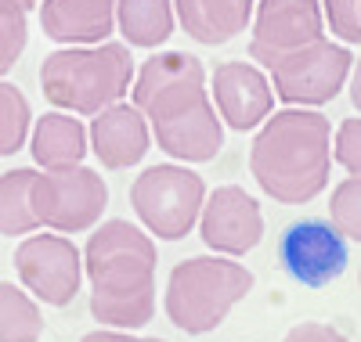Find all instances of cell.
I'll use <instances>...</instances> for the list:
<instances>
[{
  "mask_svg": "<svg viewBox=\"0 0 361 342\" xmlns=\"http://www.w3.org/2000/svg\"><path fill=\"white\" fill-rule=\"evenodd\" d=\"M130 101L145 112L152 141L173 163H214L224 148V122L206 90V65L188 51L148 54L130 83Z\"/></svg>",
  "mask_w": 361,
  "mask_h": 342,
  "instance_id": "6da1fadb",
  "label": "cell"
},
{
  "mask_svg": "<svg viewBox=\"0 0 361 342\" xmlns=\"http://www.w3.org/2000/svg\"><path fill=\"white\" fill-rule=\"evenodd\" d=\"M156 241L130 220L90 227L83 274L90 281V317L102 328L137 331L156 317Z\"/></svg>",
  "mask_w": 361,
  "mask_h": 342,
  "instance_id": "7a4b0ae2",
  "label": "cell"
},
{
  "mask_svg": "<svg viewBox=\"0 0 361 342\" xmlns=\"http://www.w3.org/2000/svg\"><path fill=\"white\" fill-rule=\"evenodd\" d=\"M257 188L282 205H307L329 188L333 173V119L318 108L271 112L250 144Z\"/></svg>",
  "mask_w": 361,
  "mask_h": 342,
  "instance_id": "3957f363",
  "label": "cell"
},
{
  "mask_svg": "<svg viewBox=\"0 0 361 342\" xmlns=\"http://www.w3.org/2000/svg\"><path fill=\"white\" fill-rule=\"evenodd\" d=\"M134 54L127 44H87V47H58L40 65V90L58 112L94 115L130 94L134 83Z\"/></svg>",
  "mask_w": 361,
  "mask_h": 342,
  "instance_id": "277c9868",
  "label": "cell"
},
{
  "mask_svg": "<svg viewBox=\"0 0 361 342\" xmlns=\"http://www.w3.org/2000/svg\"><path fill=\"white\" fill-rule=\"evenodd\" d=\"M253 270L231 256H188L173 263L166 277L163 310L170 324L185 335H206L228 321V314L253 292Z\"/></svg>",
  "mask_w": 361,
  "mask_h": 342,
  "instance_id": "5b68a950",
  "label": "cell"
},
{
  "mask_svg": "<svg viewBox=\"0 0 361 342\" xmlns=\"http://www.w3.org/2000/svg\"><path fill=\"white\" fill-rule=\"evenodd\" d=\"M206 180L185 163H159L141 170L130 184V209L141 227L159 241H180L199 224Z\"/></svg>",
  "mask_w": 361,
  "mask_h": 342,
  "instance_id": "8992f818",
  "label": "cell"
},
{
  "mask_svg": "<svg viewBox=\"0 0 361 342\" xmlns=\"http://www.w3.org/2000/svg\"><path fill=\"white\" fill-rule=\"evenodd\" d=\"M354 69V54L347 44L318 37L300 51H289L267 65V80L275 87V98L296 108L329 105L347 87Z\"/></svg>",
  "mask_w": 361,
  "mask_h": 342,
  "instance_id": "52a82bcc",
  "label": "cell"
},
{
  "mask_svg": "<svg viewBox=\"0 0 361 342\" xmlns=\"http://www.w3.org/2000/svg\"><path fill=\"white\" fill-rule=\"evenodd\" d=\"M33 213L40 227L58 234H83L102 224V213L109 205V184L90 166H66L44 170L33 180Z\"/></svg>",
  "mask_w": 361,
  "mask_h": 342,
  "instance_id": "ba28073f",
  "label": "cell"
},
{
  "mask_svg": "<svg viewBox=\"0 0 361 342\" xmlns=\"http://www.w3.org/2000/svg\"><path fill=\"white\" fill-rule=\"evenodd\" d=\"M15 274L22 289L44 306L62 310L76 299L83 281V253L69 234H25L15 245Z\"/></svg>",
  "mask_w": 361,
  "mask_h": 342,
  "instance_id": "9c48e42d",
  "label": "cell"
},
{
  "mask_svg": "<svg viewBox=\"0 0 361 342\" xmlns=\"http://www.w3.org/2000/svg\"><path fill=\"white\" fill-rule=\"evenodd\" d=\"M279 260L296 285L325 289L347 270V238L333 227V220L304 216L282 231Z\"/></svg>",
  "mask_w": 361,
  "mask_h": 342,
  "instance_id": "30bf717a",
  "label": "cell"
},
{
  "mask_svg": "<svg viewBox=\"0 0 361 342\" xmlns=\"http://www.w3.org/2000/svg\"><path fill=\"white\" fill-rule=\"evenodd\" d=\"M325 37L322 0H257L250 22V58L267 69L275 58Z\"/></svg>",
  "mask_w": 361,
  "mask_h": 342,
  "instance_id": "8fae6325",
  "label": "cell"
},
{
  "mask_svg": "<svg viewBox=\"0 0 361 342\" xmlns=\"http://www.w3.org/2000/svg\"><path fill=\"white\" fill-rule=\"evenodd\" d=\"M199 238L206 248L217 256H246L264 238V213L260 202L238 188V184H221V188L206 191L202 213H199Z\"/></svg>",
  "mask_w": 361,
  "mask_h": 342,
  "instance_id": "7c38bea8",
  "label": "cell"
},
{
  "mask_svg": "<svg viewBox=\"0 0 361 342\" xmlns=\"http://www.w3.org/2000/svg\"><path fill=\"white\" fill-rule=\"evenodd\" d=\"M209 98L231 130L250 134L275 112V87H271L267 72L253 61H221L209 72Z\"/></svg>",
  "mask_w": 361,
  "mask_h": 342,
  "instance_id": "4fadbf2b",
  "label": "cell"
},
{
  "mask_svg": "<svg viewBox=\"0 0 361 342\" xmlns=\"http://www.w3.org/2000/svg\"><path fill=\"white\" fill-rule=\"evenodd\" d=\"M87 144L105 170H130L152 148V130L134 101H116L94 112L87 127Z\"/></svg>",
  "mask_w": 361,
  "mask_h": 342,
  "instance_id": "5bb4252c",
  "label": "cell"
},
{
  "mask_svg": "<svg viewBox=\"0 0 361 342\" xmlns=\"http://www.w3.org/2000/svg\"><path fill=\"white\" fill-rule=\"evenodd\" d=\"M40 29L62 47L105 44L116 33V0H44Z\"/></svg>",
  "mask_w": 361,
  "mask_h": 342,
  "instance_id": "9a60e30c",
  "label": "cell"
},
{
  "mask_svg": "<svg viewBox=\"0 0 361 342\" xmlns=\"http://www.w3.org/2000/svg\"><path fill=\"white\" fill-rule=\"evenodd\" d=\"M253 8L257 0H173L177 25L202 47H221L246 33Z\"/></svg>",
  "mask_w": 361,
  "mask_h": 342,
  "instance_id": "2e32d148",
  "label": "cell"
},
{
  "mask_svg": "<svg viewBox=\"0 0 361 342\" xmlns=\"http://www.w3.org/2000/svg\"><path fill=\"white\" fill-rule=\"evenodd\" d=\"M25 144L40 170L80 166L90 151L87 127L80 119H73V112H44L40 119H33V130H29Z\"/></svg>",
  "mask_w": 361,
  "mask_h": 342,
  "instance_id": "e0dca14e",
  "label": "cell"
},
{
  "mask_svg": "<svg viewBox=\"0 0 361 342\" xmlns=\"http://www.w3.org/2000/svg\"><path fill=\"white\" fill-rule=\"evenodd\" d=\"M116 29L127 47L156 51L177 29L173 0H116Z\"/></svg>",
  "mask_w": 361,
  "mask_h": 342,
  "instance_id": "ac0fdd59",
  "label": "cell"
},
{
  "mask_svg": "<svg viewBox=\"0 0 361 342\" xmlns=\"http://www.w3.org/2000/svg\"><path fill=\"white\" fill-rule=\"evenodd\" d=\"M33 180H37V170L29 166L0 173V234L4 238H25L40 231L33 198H29L33 195Z\"/></svg>",
  "mask_w": 361,
  "mask_h": 342,
  "instance_id": "d6986e66",
  "label": "cell"
},
{
  "mask_svg": "<svg viewBox=\"0 0 361 342\" xmlns=\"http://www.w3.org/2000/svg\"><path fill=\"white\" fill-rule=\"evenodd\" d=\"M40 303L15 281H0V342H40Z\"/></svg>",
  "mask_w": 361,
  "mask_h": 342,
  "instance_id": "ffe728a7",
  "label": "cell"
},
{
  "mask_svg": "<svg viewBox=\"0 0 361 342\" xmlns=\"http://www.w3.org/2000/svg\"><path fill=\"white\" fill-rule=\"evenodd\" d=\"M33 130V108L29 98L22 94V87L0 80V159L22 151Z\"/></svg>",
  "mask_w": 361,
  "mask_h": 342,
  "instance_id": "44dd1931",
  "label": "cell"
},
{
  "mask_svg": "<svg viewBox=\"0 0 361 342\" xmlns=\"http://www.w3.org/2000/svg\"><path fill=\"white\" fill-rule=\"evenodd\" d=\"M29 44V18L18 0H0V80H4Z\"/></svg>",
  "mask_w": 361,
  "mask_h": 342,
  "instance_id": "7402d4cb",
  "label": "cell"
},
{
  "mask_svg": "<svg viewBox=\"0 0 361 342\" xmlns=\"http://www.w3.org/2000/svg\"><path fill=\"white\" fill-rule=\"evenodd\" d=\"M329 220H333V227L343 238L361 245V177H343L333 188V198H329Z\"/></svg>",
  "mask_w": 361,
  "mask_h": 342,
  "instance_id": "603a6c76",
  "label": "cell"
},
{
  "mask_svg": "<svg viewBox=\"0 0 361 342\" xmlns=\"http://www.w3.org/2000/svg\"><path fill=\"white\" fill-rule=\"evenodd\" d=\"M322 18L333 40L361 47V0H322Z\"/></svg>",
  "mask_w": 361,
  "mask_h": 342,
  "instance_id": "cb8c5ba5",
  "label": "cell"
},
{
  "mask_svg": "<svg viewBox=\"0 0 361 342\" xmlns=\"http://www.w3.org/2000/svg\"><path fill=\"white\" fill-rule=\"evenodd\" d=\"M333 163H340L350 177H361V115L343 119L333 134Z\"/></svg>",
  "mask_w": 361,
  "mask_h": 342,
  "instance_id": "d4e9b609",
  "label": "cell"
},
{
  "mask_svg": "<svg viewBox=\"0 0 361 342\" xmlns=\"http://www.w3.org/2000/svg\"><path fill=\"white\" fill-rule=\"evenodd\" d=\"M282 342H350V338L325 321H300L282 335Z\"/></svg>",
  "mask_w": 361,
  "mask_h": 342,
  "instance_id": "484cf974",
  "label": "cell"
},
{
  "mask_svg": "<svg viewBox=\"0 0 361 342\" xmlns=\"http://www.w3.org/2000/svg\"><path fill=\"white\" fill-rule=\"evenodd\" d=\"M80 342H166V338H156V335H130V331H119V328H94V331H87Z\"/></svg>",
  "mask_w": 361,
  "mask_h": 342,
  "instance_id": "4316f807",
  "label": "cell"
},
{
  "mask_svg": "<svg viewBox=\"0 0 361 342\" xmlns=\"http://www.w3.org/2000/svg\"><path fill=\"white\" fill-rule=\"evenodd\" d=\"M347 87H350V105L361 112V58H354V69H350Z\"/></svg>",
  "mask_w": 361,
  "mask_h": 342,
  "instance_id": "83f0119b",
  "label": "cell"
},
{
  "mask_svg": "<svg viewBox=\"0 0 361 342\" xmlns=\"http://www.w3.org/2000/svg\"><path fill=\"white\" fill-rule=\"evenodd\" d=\"M18 4H22V8H33V4H40V0H18Z\"/></svg>",
  "mask_w": 361,
  "mask_h": 342,
  "instance_id": "f1b7e54d",
  "label": "cell"
},
{
  "mask_svg": "<svg viewBox=\"0 0 361 342\" xmlns=\"http://www.w3.org/2000/svg\"><path fill=\"white\" fill-rule=\"evenodd\" d=\"M357 285H361V274H357Z\"/></svg>",
  "mask_w": 361,
  "mask_h": 342,
  "instance_id": "f546056e",
  "label": "cell"
}]
</instances>
